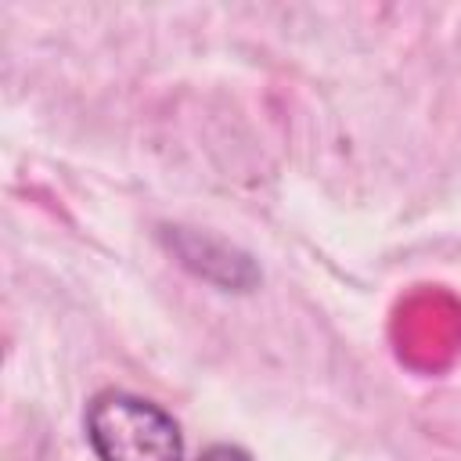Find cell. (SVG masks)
I'll return each mask as SVG.
<instances>
[{
    "label": "cell",
    "mask_w": 461,
    "mask_h": 461,
    "mask_svg": "<svg viewBox=\"0 0 461 461\" xmlns=\"http://www.w3.org/2000/svg\"><path fill=\"white\" fill-rule=\"evenodd\" d=\"M86 439L97 461H180L184 436L169 411L133 393H97L86 407Z\"/></svg>",
    "instance_id": "obj_1"
},
{
    "label": "cell",
    "mask_w": 461,
    "mask_h": 461,
    "mask_svg": "<svg viewBox=\"0 0 461 461\" xmlns=\"http://www.w3.org/2000/svg\"><path fill=\"white\" fill-rule=\"evenodd\" d=\"M194 249H205L202 234H187V230H180V234H176V252H180V259H184L187 267L202 270V263H198V252H194ZM205 259H212V256L205 252ZM212 263H220V267L238 281V288H245V285H252V281H256V270H252V263H249L245 256H230L227 263H223V259H212ZM205 274H209V281H212V270H209V267L202 270V277H205Z\"/></svg>",
    "instance_id": "obj_2"
},
{
    "label": "cell",
    "mask_w": 461,
    "mask_h": 461,
    "mask_svg": "<svg viewBox=\"0 0 461 461\" xmlns=\"http://www.w3.org/2000/svg\"><path fill=\"white\" fill-rule=\"evenodd\" d=\"M198 461H252L241 447H230V443H216V447H209V450H202L198 454Z\"/></svg>",
    "instance_id": "obj_3"
}]
</instances>
